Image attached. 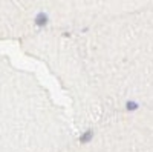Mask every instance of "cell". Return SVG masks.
Returning a JSON list of instances; mask_svg holds the SVG:
<instances>
[{
    "label": "cell",
    "mask_w": 153,
    "mask_h": 152,
    "mask_svg": "<svg viewBox=\"0 0 153 152\" xmlns=\"http://www.w3.org/2000/svg\"><path fill=\"white\" fill-rule=\"evenodd\" d=\"M35 22L38 23V25H45L46 22H48V17H46V14H43V12H40L37 17H35Z\"/></svg>",
    "instance_id": "obj_1"
}]
</instances>
